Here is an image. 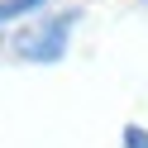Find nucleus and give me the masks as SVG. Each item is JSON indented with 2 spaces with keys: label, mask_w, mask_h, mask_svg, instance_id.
<instances>
[{
  "label": "nucleus",
  "mask_w": 148,
  "mask_h": 148,
  "mask_svg": "<svg viewBox=\"0 0 148 148\" xmlns=\"http://www.w3.org/2000/svg\"><path fill=\"white\" fill-rule=\"evenodd\" d=\"M34 10H43V0H0V24L19 19V14H34Z\"/></svg>",
  "instance_id": "f03ea898"
},
{
  "label": "nucleus",
  "mask_w": 148,
  "mask_h": 148,
  "mask_svg": "<svg viewBox=\"0 0 148 148\" xmlns=\"http://www.w3.org/2000/svg\"><path fill=\"white\" fill-rule=\"evenodd\" d=\"M72 24H77V10L48 14V19L19 29V34L10 38V48H14V58H29V62H58L62 53H67V34H72Z\"/></svg>",
  "instance_id": "f257e3e1"
},
{
  "label": "nucleus",
  "mask_w": 148,
  "mask_h": 148,
  "mask_svg": "<svg viewBox=\"0 0 148 148\" xmlns=\"http://www.w3.org/2000/svg\"><path fill=\"white\" fill-rule=\"evenodd\" d=\"M124 148H148V129L129 124V129H124Z\"/></svg>",
  "instance_id": "7ed1b4c3"
}]
</instances>
